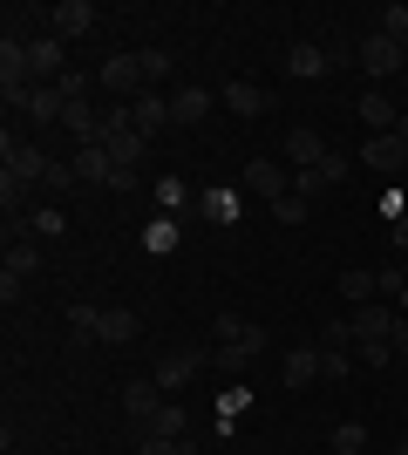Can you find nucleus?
Masks as SVG:
<instances>
[{
  "label": "nucleus",
  "mask_w": 408,
  "mask_h": 455,
  "mask_svg": "<svg viewBox=\"0 0 408 455\" xmlns=\"http://www.w3.org/2000/svg\"><path fill=\"white\" fill-rule=\"evenodd\" d=\"M238 211H245L238 190H197V218H212V225H238Z\"/></svg>",
  "instance_id": "6ab92c4d"
},
{
  "label": "nucleus",
  "mask_w": 408,
  "mask_h": 455,
  "mask_svg": "<svg viewBox=\"0 0 408 455\" xmlns=\"http://www.w3.org/2000/svg\"><path fill=\"white\" fill-rule=\"evenodd\" d=\"M96 89H102V102H136V95L150 89V82H143V61H136V48H116V55H102Z\"/></svg>",
  "instance_id": "f03ea898"
},
{
  "label": "nucleus",
  "mask_w": 408,
  "mask_h": 455,
  "mask_svg": "<svg viewBox=\"0 0 408 455\" xmlns=\"http://www.w3.org/2000/svg\"><path fill=\"white\" fill-rule=\"evenodd\" d=\"M0 272H14V279H35V272H41V245H35V238H14V245H7V266H0Z\"/></svg>",
  "instance_id": "393cba45"
},
{
  "label": "nucleus",
  "mask_w": 408,
  "mask_h": 455,
  "mask_svg": "<svg viewBox=\"0 0 408 455\" xmlns=\"http://www.w3.org/2000/svg\"><path fill=\"white\" fill-rule=\"evenodd\" d=\"M340 299L348 306H374L381 299V279H374V272H340Z\"/></svg>",
  "instance_id": "5701e85b"
},
{
  "label": "nucleus",
  "mask_w": 408,
  "mask_h": 455,
  "mask_svg": "<svg viewBox=\"0 0 408 455\" xmlns=\"http://www.w3.org/2000/svg\"><path fill=\"white\" fill-rule=\"evenodd\" d=\"M388 225H395V231H388V238H395V251H408V218H388Z\"/></svg>",
  "instance_id": "ea45409f"
},
{
  "label": "nucleus",
  "mask_w": 408,
  "mask_h": 455,
  "mask_svg": "<svg viewBox=\"0 0 408 455\" xmlns=\"http://www.w3.org/2000/svg\"><path fill=\"white\" fill-rule=\"evenodd\" d=\"M340 55H348V41H333V35H307V41H292V48H286V76H292V82H320Z\"/></svg>",
  "instance_id": "7ed1b4c3"
},
{
  "label": "nucleus",
  "mask_w": 408,
  "mask_h": 455,
  "mask_svg": "<svg viewBox=\"0 0 408 455\" xmlns=\"http://www.w3.org/2000/svg\"><path fill=\"white\" fill-rule=\"evenodd\" d=\"M41 184H48V190H76L82 177H76V164H61V156H55V164H48V177H41Z\"/></svg>",
  "instance_id": "e433bc0d"
},
{
  "label": "nucleus",
  "mask_w": 408,
  "mask_h": 455,
  "mask_svg": "<svg viewBox=\"0 0 408 455\" xmlns=\"http://www.w3.org/2000/svg\"><path fill=\"white\" fill-rule=\"evenodd\" d=\"M327 136H320V130H286V164H292V171H313V164H327Z\"/></svg>",
  "instance_id": "2eb2a0df"
},
{
  "label": "nucleus",
  "mask_w": 408,
  "mask_h": 455,
  "mask_svg": "<svg viewBox=\"0 0 408 455\" xmlns=\"http://www.w3.org/2000/svg\"><path fill=\"white\" fill-rule=\"evenodd\" d=\"M28 68H35V82H61V76H68V41L35 35V41H28Z\"/></svg>",
  "instance_id": "9b49d317"
},
{
  "label": "nucleus",
  "mask_w": 408,
  "mask_h": 455,
  "mask_svg": "<svg viewBox=\"0 0 408 455\" xmlns=\"http://www.w3.org/2000/svg\"><path fill=\"white\" fill-rule=\"evenodd\" d=\"M381 35H388L395 48H408V7H388V14H381Z\"/></svg>",
  "instance_id": "f704fd0d"
},
{
  "label": "nucleus",
  "mask_w": 408,
  "mask_h": 455,
  "mask_svg": "<svg viewBox=\"0 0 408 455\" xmlns=\"http://www.w3.org/2000/svg\"><path fill=\"white\" fill-rule=\"evenodd\" d=\"M354 61H361L374 82H388V76H402V68H408V48H395L388 35H368L361 48H354Z\"/></svg>",
  "instance_id": "0eeeda50"
},
{
  "label": "nucleus",
  "mask_w": 408,
  "mask_h": 455,
  "mask_svg": "<svg viewBox=\"0 0 408 455\" xmlns=\"http://www.w3.org/2000/svg\"><path fill=\"white\" fill-rule=\"evenodd\" d=\"M184 455H191V449H184Z\"/></svg>",
  "instance_id": "37998d69"
},
{
  "label": "nucleus",
  "mask_w": 408,
  "mask_h": 455,
  "mask_svg": "<svg viewBox=\"0 0 408 455\" xmlns=\"http://www.w3.org/2000/svg\"><path fill=\"white\" fill-rule=\"evenodd\" d=\"M212 102H218L212 89H197V82H177V89H171V123H184V130H191V123H204V116H212Z\"/></svg>",
  "instance_id": "f8f14e48"
},
{
  "label": "nucleus",
  "mask_w": 408,
  "mask_h": 455,
  "mask_svg": "<svg viewBox=\"0 0 408 455\" xmlns=\"http://www.w3.org/2000/svg\"><path fill=\"white\" fill-rule=\"evenodd\" d=\"M395 455H408V435H402V449H395Z\"/></svg>",
  "instance_id": "79ce46f5"
},
{
  "label": "nucleus",
  "mask_w": 408,
  "mask_h": 455,
  "mask_svg": "<svg viewBox=\"0 0 408 455\" xmlns=\"http://www.w3.org/2000/svg\"><path fill=\"white\" fill-rule=\"evenodd\" d=\"M96 320H102V306H96V299H76V306H68V326H76L82 340H96Z\"/></svg>",
  "instance_id": "c756f323"
},
{
  "label": "nucleus",
  "mask_w": 408,
  "mask_h": 455,
  "mask_svg": "<svg viewBox=\"0 0 408 455\" xmlns=\"http://www.w3.org/2000/svg\"><path fill=\"white\" fill-rule=\"evenodd\" d=\"M68 164H76V177H82V184H116V164H109V150H102V143L76 150Z\"/></svg>",
  "instance_id": "aec40b11"
},
{
  "label": "nucleus",
  "mask_w": 408,
  "mask_h": 455,
  "mask_svg": "<svg viewBox=\"0 0 408 455\" xmlns=\"http://www.w3.org/2000/svg\"><path fill=\"white\" fill-rule=\"evenodd\" d=\"M204 374V354H191V347H177V354H164V361H156V387H164V395H184V387H191V380Z\"/></svg>",
  "instance_id": "6e6552de"
},
{
  "label": "nucleus",
  "mask_w": 408,
  "mask_h": 455,
  "mask_svg": "<svg viewBox=\"0 0 408 455\" xmlns=\"http://www.w3.org/2000/svg\"><path fill=\"white\" fill-rule=\"evenodd\" d=\"M136 455H184V442H171V435H136Z\"/></svg>",
  "instance_id": "4c0bfd02"
},
{
  "label": "nucleus",
  "mask_w": 408,
  "mask_h": 455,
  "mask_svg": "<svg viewBox=\"0 0 408 455\" xmlns=\"http://www.w3.org/2000/svg\"><path fill=\"white\" fill-rule=\"evenodd\" d=\"M96 28H102L96 0H61L55 14H48V35H55V41H82V35H96Z\"/></svg>",
  "instance_id": "423d86ee"
},
{
  "label": "nucleus",
  "mask_w": 408,
  "mask_h": 455,
  "mask_svg": "<svg viewBox=\"0 0 408 455\" xmlns=\"http://www.w3.org/2000/svg\"><path fill=\"white\" fill-rule=\"evenodd\" d=\"M61 109H68V95L55 89V82H35V89H28V123H41V130H48V123H61Z\"/></svg>",
  "instance_id": "f3484780"
},
{
  "label": "nucleus",
  "mask_w": 408,
  "mask_h": 455,
  "mask_svg": "<svg viewBox=\"0 0 408 455\" xmlns=\"http://www.w3.org/2000/svg\"><path fill=\"white\" fill-rule=\"evenodd\" d=\"M368 449V428H361V421H340V428H333V455H361Z\"/></svg>",
  "instance_id": "7c9ffc66"
},
{
  "label": "nucleus",
  "mask_w": 408,
  "mask_h": 455,
  "mask_svg": "<svg viewBox=\"0 0 408 455\" xmlns=\"http://www.w3.org/2000/svg\"><path fill=\"white\" fill-rule=\"evenodd\" d=\"M307 197H300V190H286V197H279V204H272V218H279V225H307Z\"/></svg>",
  "instance_id": "473e14b6"
},
{
  "label": "nucleus",
  "mask_w": 408,
  "mask_h": 455,
  "mask_svg": "<svg viewBox=\"0 0 408 455\" xmlns=\"http://www.w3.org/2000/svg\"><path fill=\"white\" fill-rule=\"evenodd\" d=\"M156 211H164V218H177V211H197V190H191V184H177V177H164V184H156Z\"/></svg>",
  "instance_id": "b1692460"
},
{
  "label": "nucleus",
  "mask_w": 408,
  "mask_h": 455,
  "mask_svg": "<svg viewBox=\"0 0 408 455\" xmlns=\"http://www.w3.org/2000/svg\"><path fill=\"white\" fill-rule=\"evenodd\" d=\"M320 380V347H286V387H313Z\"/></svg>",
  "instance_id": "4be33fe9"
},
{
  "label": "nucleus",
  "mask_w": 408,
  "mask_h": 455,
  "mask_svg": "<svg viewBox=\"0 0 408 455\" xmlns=\"http://www.w3.org/2000/svg\"><path fill=\"white\" fill-rule=\"evenodd\" d=\"M48 164H55V156L41 150V143H28V136H14V130L0 136V171L14 177V184H28V190H35L41 177H48Z\"/></svg>",
  "instance_id": "20e7f679"
},
{
  "label": "nucleus",
  "mask_w": 408,
  "mask_h": 455,
  "mask_svg": "<svg viewBox=\"0 0 408 455\" xmlns=\"http://www.w3.org/2000/svg\"><path fill=\"white\" fill-rule=\"evenodd\" d=\"M245 408H252V395H245V387H225V395H218V428H232Z\"/></svg>",
  "instance_id": "c85d7f7f"
},
{
  "label": "nucleus",
  "mask_w": 408,
  "mask_h": 455,
  "mask_svg": "<svg viewBox=\"0 0 408 455\" xmlns=\"http://www.w3.org/2000/svg\"><path fill=\"white\" fill-rule=\"evenodd\" d=\"M395 354H408V313H395Z\"/></svg>",
  "instance_id": "58836bf2"
},
{
  "label": "nucleus",
  "mask_w": 408,
  "mask_h": 455,
  "mask_svg": "<svg viewBox=\"0 0 408 455\" xmlns=\"http://www.w3.org/2000/svg\"><path fill=\"white\" fill-rule=\"evenodd\" d=\"M361 164H368V171H381V177H402L408 171V136H368V143H361Z\"/></svg>",
  "instance_id": "1a4fd4ad"
},
{
  "label": "nucleus",
  "mask_w": 408,
  "mask_h": 455,
  "mask_svg": "<svg viewBox=\"0 0 408 455\" xmlns=\"http://www.w3.org/2000/svg\"><path fill=\"white\" fill-rule=\"evenodd\" d=\"M238 184H245V197H259V204L272 211V204H279V197L292 190V171H286V164H272V156H252Z\"/></svg>",
  "instance_id": "39448f33"
},
{
  "label": "nucleus",
  "mask_w": 408,
  "mask_h": 455,
  "mask_svg": "<svg viewBox=\"0 0 408 455\" xmlns=\"http://www.w3.org/2000/svg\"><path fill=\"white\" fill-rule=\"evenodd\" d=\"M96 340H102V347H123V340H136V313H130V306H102Z\"/></svg>",
  "instance_id": "412c9836"
},
{
  "label": "nucleus",
  "mask_w": 408,
  "mask_h": 455,
  "mask_svg": "<svg viewBox=\"0 0 408 455\" xmlns=\"http://www.w3.org/2000/svg\"><path fill=\"white\" fill-rule=\"evenodd\" d=\"M20 204H28V184H14V177L0 171V211H7V218H14Z\"/></svg>",
  "instance_id": "c9c22d12"
},
{
  "label": "nucleus",
  "mask_w": 408,
  "mask_h": 455,
  "mask_svg": "<svg viewBox=\"0 0 408 455\" xmlns=\"http://www.w3.org/2000/svg\"><path fill=\"white\" fill-rule=\"evenodd\" d=\"M28 231H35V238H61V231H68V218H61L55 204H41L35 218H28Z\"/></svg>",
  "instance_id": "2f4dec72"
},
{
  "label": "nucleus",
  "mask_w": 408,
  "mask_h": 455,
  "mask_svg": "<svg viewBox=\"0 0 408 455\" xmlns=\"http://www.w3.org/2000/svg\"><path fill=\"white\" fill-rule=\"evenodd\" d=\"M218 367L225 374H245V367L266 354V326H252V320H238V313H218Z\"/></svg>",
  "instance_id": "f257e3e1"
},
{
  "label": "nucleus",
  "mask_w": 408,
  "mask_h": 455,
  "mask_svg": "<svg viewBox=\"0 0 408 455\" xmlns=\"http://www.w3.org/2000/svg\"><path fill=\"white\" fill-rule=\"evenodd\" d=\"M354 116H361V123H368L374 136H388L395 123H402V109H395V95H388V89H361V102H354Z\"/></svg>",
  "instance_id": "ddd939ff"
},
{
  "label": "nucleus",
  "mask_w": 408,
  "mask_h": 455,
  "mask_svg": "<svg viewBox=\"0 0 408 455\" xmlns=\"http://www.w3.org/2000/svg\"><path fill=\"white\" fill-rule=\"evenodd\" d=\"M164 387H156V380H130V387H123V415H130V428H150L156 415H164Z\"/></svg>",
  "instance_id": "9d476101"
},
{
  "label": "nucleus",
  "mask_w": 408,
  "mask_h": 455,
  "mask_svg": "<svg viewBox=\"0 0 408 455\" xmlns=\"http://www.w3.org/2000/svg\"><path fill=\"white\" fill-rule=\"evenodd\" d=\"M136 61H143V82H150V89H156V82H164V76L177 68V61H171V48H136Z\"/></svg>",
  "instance_id": "bb28decb"
},
{
  "label": "nucleus",
  "mask_w": 408,
  "mask_h": 455,
  "mask_svg": "<svg viewBox=\"0 0 408 455\" xmlns=\"http://www.w3.org/2000/svg\"><path fill=\"white\" fill-rule=\"evenodd\" d=\"M348 347H320V380H348Z\"/></svg>",
  "instance_id": "72a5a7b5"
},
{
  "label": "nucleus",
  "mask_w": 408,
  "mask_h": 455,
  "mask_svg": "<svg viewBox=\"0 0 408 455\" xmlns=\"http://www.w3.org/2000/svg\"><path fill=\"white\" fill-rule=\"evenodd\" d=\"M395 313H408V285H402V292H395Z\"/></svg>",
  "instance_id": "a19ab883"
},
{
  "label": "nucleus",
  "mask_w": 408,
  "mask_h": 455,
  "mask_svg": "<svg viewBox=\"0 0 408 455\" xmlns=\"http://www.w3.org/2000/svg\"><path fill=\"white\" fill-rule=\"evenodd\" d=\"M130 123H136V130H143V136H156V130H164V123H171V95L143 89V95H136V102H130Z\"/></svg>",
  "instance_id": "a211bd4d"
},
{
  "label": "nucleus",
  "mask_w": 408,
  "mask_h": 455,
  "mask_svg": "<svg viewBox=\"0 0 408 455\" xmlns=\"http://www.w3.org/2000/svg\"><path fill=\"white\" fill-rule=\"evenodd\" d=\"M171 245H177V225H171V218H150V225H143V251H156V259H164Z\"/></svg>",
  "instance_id": "cd10ccee"
},
{
  "label": "nucleus",
  "mask_w": 408,
  "mask_h": 455,
  "mask_svg": "<svg viewBox=\"0 0 408 455\" xmlns=\"http://www.w3.org/2000/svg\"><path fill=\"white\" fill-rule=\"evenodd\" d=\"M218 102H225L232 116H266V109H272V95L259 89V82H245V76L225 82V89H218Z\"/></svg>",
  "instance_id": "4468645a"
},
{
  "label": "nucleus",
  "mask_w": 408,
  "mask_h": 455,
  "mask_svg": "<svg viewBox=\"0 0 408 455\" xmlns=\"http://www.w3.org/2000/svg\"><path fill=\"white\" fill-rule=\"evenodd\" d=\"M136 435H171V442H184V401H164V415H156L150 428H136Z\"/></svg>",
  "instance_id": "a878e982"
},
{
  "label": "nucleus",
  "mask_w": 408,
  "mask_h": 455,
  "mask_svg": "<svg viewBox=\"0 0 408 455\" xmlns=\"http://www.w3.org/2000/svg\"><path fill=\"white\" fill-rule=\"evenodd\" d=\"M340 177H348V156H327V164H313V171H292V190L313 204V197H320V190H333Z\"/></svg>",
  "instance_id": "dca6fc26"
}]
</instances>
